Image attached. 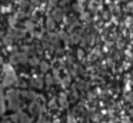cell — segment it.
<instances>
[{
    "instance_id": "6da1fadb",
    "label": "cell",
    "mask_w": 133,
    "mask_h": 123,
    "mask_svg": "<svg viewBox=\"0 0 133 123\" xmlns=\"http://www.w3.org/2000/svg\"><path fill=\"white\" fill-rule=\"evenodd\" d=\"M16 90H10L7 93V102H9V109L10 110H16L19 106V96Z\"/></svg>"
},
{
    "instance_id": "7a4b0ae2",
    "label": "cell",
    "mask_w": 133,
    "mask_h": 123,
    "mask_svg": "<svg viewBox=\"0 0 133 123\" xmlns=\"http://www.w3.org/2000/svg\"><path fill=\"white\" fill-rule=\"evenodd\" d=\"M9 80H10V83H15V74L12 73V72H6V80H4V85L6 86H9Z\"/></svg>"
}]
</instances>
